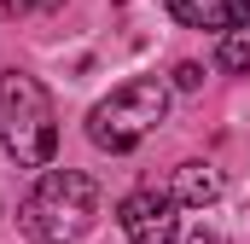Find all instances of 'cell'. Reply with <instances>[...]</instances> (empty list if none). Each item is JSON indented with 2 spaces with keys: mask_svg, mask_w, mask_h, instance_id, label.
Returning a JSON list of instances; mask_svg holds the SVG:
<instances>
[{
  "mask_svg": "<svg viewBox=\"0 0 250 244\" xmlns=\"http://www.w3.org/2000/svg\"><path fill=\"white\" fill-rule=\"evenodd\" d=\"M99 215V186L82 169H47L35 192L23 198V233L35 244H76Z\"/></svg>",
  "mask_w": 250,
  "mask_h": 244,
  "instance_id": "cell-1",
  "label": "cell"
},
{
  "mask_svg": "<svg viewBox=\"0 0 250 244\" xmlns=\"http://www.w3.org/2000/svg\"><path fill=\"white\" fill-rule=\"evenodd\" d=\"M0 134H6V157L23 163V169H53V151H59V117H53V99L35 76L23 70H6L0 76Z\"/></svg>",
  "mask_w": 250,
  "mask_h": 244,
  "instance_id": "cell-2",
  "label": "cell"
},
{
  "mask_svg": "<svg viewBox=\"0 0 250 244\" xmlns=\"http://www.w3.org/2000/svg\"><path fill=\"white\" fill-rule=\"evenodd\" d=\"M163 117H169V87H163L157 76H134V81H123L105 105H93L87 140H93L99 151H134Z\"/></svg>",
  "mask_w": 250,
  "mask_h": 244,
  "instance_id": "cell-3",
  "label": "cell"
},
{
  "mask_svg": "<svg viewBox=\"0 0 250 244\" xmlns=\"http://www.w3.org/2000/svg\"><path fill=\"white\" fill-rule=\"evenodd\" d=\"M181 203L169 198V192H128L123 198V209H117V221H123V233H128V244H175V215Z\"/></svg>",
  "mask_w": 250,
  "mask_h": 244,
  "instance_id": "cell-4",
  "label": "cell"
},
{
  "mask_svg": "<svg viewBox=\"0 0 250 244\" xmlns=\"http://www.w3.org/2000/svg\"><path fill=\"white\" fill-rule=\"evenodd\" d=\"M169 12L187 29H233L250 18V0H169Z\"/></svg>",
  "mask_w": 250,
  "mask_h": 244,
  "instance_id": "cell-5",
  "label": "cell"
},
{
  "mask_svg": "<svg viewBox=\"0 0 250 244\" xmlns=\"http://www.w3.org/2000/svg\"><path fill=\"white\" fill-rule=\"evenodd\" d=\"M215 198H221V175L204 169V163H181V175H175V203H187V209H209Z\"/></svg>",
  "mask_w": 250,
  "mask_h": 244,
  "instance_id": "cell-6",
  "label": "cell"
},
{
  "mask_svg": "<svg viewBox=\"0 0 250 244\" xmlns=\"http://www.w3.org/2000/svg\"><path fill=\"white\" fill-rule=\"evenodd\" d=\"M221 70H250V18L245 23H233V29H221V53H215Z\"/></svg>",
  "mask_w": 250,
  "mask_h": 244,
  "instance_id": "cell-7",
  "label": "cell"
},
{
  "mask_svg": "<svg viewBox=\"0 0 250 244\" xmlns=\"http://www.w3.org/2000/svg\"><path fill=\"white\" fill-rule=\"evenodd\" d=\"M198 81H204L198 64H175V87H198Z\"/></svg>",
  "mask_w": 250,
  "mask_h": 244,
  "instance_id": "cell-8",
  "label": "cell"
},
{
  "mask_svg": "<svg viewBox=\"0 0 250 244\" xmlns=\"http://www.w3.org/2000/svg\"><path fill=\"white\" fill-rule=\"evenodd\" d=\"M6 6H12V12H29V6H41V0H6Z\"/></svg>",
  "mask_w": 250,
  "mask_h": 244,
  "instance_id": "cell-9",
  "label": "cell"
}]
</instances>
